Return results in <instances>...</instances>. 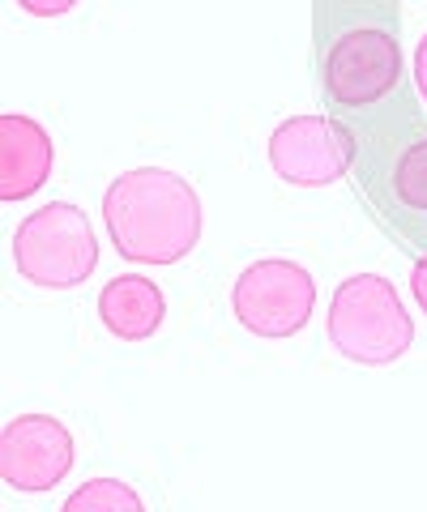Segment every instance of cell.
I'll use <instances>...</instances> for the list:
<instances>
[{"label":"cell","mask_w":427,"mask_h":512,"mask_svg":"<svg viewBox=\"0 0 427 512\" xmlns=\"http://www.w3.org/2000/svg\"><path fill=\"white\" fill-rule=\"evenodd\" d=\"M103 222L133 265H176L201 239V197L176 171L137 167L103 192Z\"/></svg>","instance_id":"cell-1"},{"label":"cell","mask_w":427,"mask_h":512,"mask_svg":"<svg viewBox=\"0 0 427 512\" xmlns=\"http://www.w3.org/2000/svg\"><path fill=\"white\" fill-rule=\"evenodd\" d=\"M329 342L363 367L398 363L415 342V320L381 274H351L329 303Z\"/></svg>","instance_id":"cell-2"},{"label":"cell","mask_w":427,"mask_h":512,"mask_svg":"<svg viewBox=\"0 0 427 512\" xmlns=\"http://www.w3.org/2000/svg\"><path fill=\"white\" fill-rule=\"evenodd\" d=\"M13 261H18V274L26 282L47 286V291H69L94 274L99 239L77 205L52 201L26 214L18 235H13Z\"/></svg>","instance_id":"cell-3"},{"label":"cell","mask_w":427,"mask_h":512,"mask_svg":"<svg viewBox=\"0 0 427 512\" xmlns=\"http://www.w3.org/2000/svg\"><path fill=\"white\" fill-rule=\"evenodd\" d=\"M316 308V282L299 261H252L231 286V312L235 320L257 333L265 342L295 338L299 329L312 320Z\"/></svg>","instance_id":"cell-4"},{"label":"cell","mask_w":427,"mask_h":512,"mask_svg":"<svg viewBox=\"0 0 427 512\" xmlns=\"http://www.w3.org/2000/svg\"><path fill=\"white\" fill-rule=\"evenodd\" d=\"M402 47L376 26L346 30L325 52V90L342 107H372L398 86Z\"/></svg>","instance_id":"cell-5"},{"label":"cell","mask_w":427,"mask_h":512,"mask_svg":"<svg viewBox=\"0 0 427 512\" xmlns=\"http://www.w3.org/2000/svg\"><path fill=\"white\" fill-rule=\"evenodd\" d=\"M270 163L295 188H325L355 163V137L325 116H291L274 128Z\"/></svg>","instance_id":"cell-6"},{"label":"cell","mask_w":427,"mask_h":512,"mask_svg":"<svg viewBox=\"0 0 427 512\" xmlns=\"http://www.w3.org/2000/svg\"><path fill=\"white\" fill-rule=\"evenodd\" d=\"M73 470V436L52 414H22L0 436V474L13 491H52Z\"/></svg>","instance_id":"cell-7"},{"label":"cell","mask_w":427,"mask_h":512,"mask_svg":"<svg viewBox=\"0 0 427 512\" xmlns=\"http://www.w3.org/2000/svg\"><path fill=\"white\" fill-rule=\"evenodd\" d=\"M52 175V137L30 116H0V201H26Z\"/></svg>","instance_id":"cell-8"},{"label":"cell","mask_w":427,"mask_h":512,"mask_svg":"<svg viewBox=\"0 0 427 512\" xmlns=\"http://www.w3.org/2000/svg\"><path fill=\"white\" fill-rule=\"evenodd\" d=\"M99 320L120 342H150L167 320V299L150 278L120 274L99 291Z\"/></svg>","instance_id":"cell-9"},{"label":"cell","mask_w":427,"mask_h":512,"mask_svg":"<svg viewBox=\"0 0 427 512\" xmlns=\"http://www.w3.org/2000/svg\"><path fill=\"white\" fill-rule=\"evenodd\" d=\"M141 495L124 487L120 478H94L82 491H73L65 500V512H141Z\"/></svg>","instance_id":"cell-10"},{"label":"cell","mask_w":427,"mask_h":512,"mask_svg":"<svg viewBox=\"0 0 427 512\" xmlns=\"http://www.w3.org/2000/svg\"><path fill=\"white\" fill-rule=\"evenodd\" d=\"M393 192L406 210L427 214V137L402 150L398 167H393Z\"/></svg>","instance_id":"cell-11"},{"label":"cell","mask_w":427,"mask_h":512,"mask_svg":"<svg viewBox=\"0 0 427 512\" xmlns=\"http://www.w3.org/2000/svg\"><path fill=\"white\" fill-rule=\"evenodd\" d=\"M26 13H35V18H60V13H69L77 0H18Z\"/></svg>","instance_id":"cell-12"},{"label":"cell","mask_w":427,"mask_h":512,"mask_svg":"<svg viewBox=\"0 0 427 512\" xmlns=\"http://www.w3.org/2000/svg\"><path fill=\"white\" fill-rule=\"evenodd\" d=\"M410 295H415V303L427 312V256L415 265V274H410Z\"/></svg>","instance_id":"cell-13"},{"label":"cell","mask_w":427,"mask_h":512,"mask_svg":"<svg viewBox=\"0 0 427 512\" xmlns=\"http://www.w3.org/2000/svg\"><path fill=\"white\" fill-rule=\"evenodd\" d=\"M415 82H419V94L427 99V35H423L419 52H415Z\"/></svg>","instance_id":"cell-14"}]
</instances>
